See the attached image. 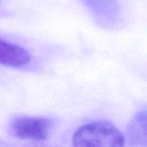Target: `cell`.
Listing matches in <instances>:
<instances>
[{
    "label": "cell",
    "mask_w": 147,
    "mask_h": 147,
    "mask_svg": "<svg viewBox=\"0 0 147 147\" xmlns=\"http://www.w3.org/2000/svg\"><path fill=\"white\" fill-rule=\"evenodd\" d=\"M123 134L111 122L96 121L80 126L73 134L75 146L121 147L125 145Z\"/></svg>",
    "instance_id": "1"
},
{
    "label": "cell",
    "mask_w": 147,
    "mask_h": 147,
    "mask_svg": "<svg viewBox=\"0 0 147 147\" xmlns=\"http://www.w3.org/2000/svg\"><path fill=\"white\" fill-rule=\"evenodd\" d=\"M9 129L18 139L44 141L49 135L50 122L42 117H17L10 122Z\"/></svg>",
    "instance_id": "2"
},
{
    "label": "cell",
    "mask_w": 147,
    "mask_h": 147,
    "mask_svg": "<svg viewBox=\"0 0 147 147\" xmlns=\"http://www.w3.org/2000/svg\"><path fill=\"white\" fill-rule=\"evenodd\" d=\"M98 24L115 28L121 22V8L117 0H80Z\"/></svg>",
    "instance_id": "3"
},
{
    "label": "cell",
    "mask_w": 147,
    "mask_h": 147,
    "mask_svg": "<svg viewBox=\"0 0 147 147\" xmlns=\"http://www.w3.org/2000/svg\"><path fill=\"white\" fill-rule=\"evenodd\" d=\"M31 60L23 47L0 39V64L10 67H22Z\"/></svg>",
    "instance_id": "4"
},
{
    "label": "cell",
    "mask_w": 147,
    "mask_h": 147,
    "mask_svg": "<svg viewBox=\"0 0 147 147\" xmlns=\"http://www.w3.org/2000/svg\"><path fill=\"white\" fill-rule=\"evenodd\" d=\"M127 139L133 146H147L146 132V110L139 111L131 120L127 131Z\"/></svg>",
    "instance_id": "5"
}]
</instances>
